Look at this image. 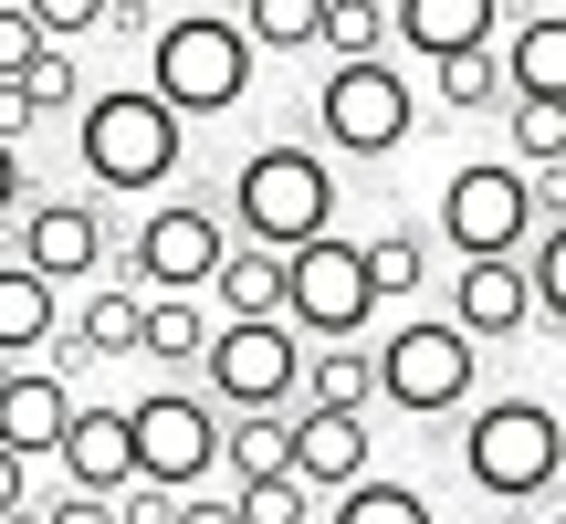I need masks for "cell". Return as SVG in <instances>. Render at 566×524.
<instances>
[{
    "mask_svg": "<svg viewBox=\"0 0 566 524\" xmlns=\"http://www.w3.org/2000/svg\"><path fill=\"white\" fill-rule=\"evenodd\" d=\"M74 158H84V179L116 189V200H158L189 168V116H168L147 84H95V95L74 105Z\"/></svg>",
    "mask_w": 566,
    "mask_h": 524,
    "instance_id": "obj_1",
    "label": "cell"
},
{
    "mask_svg": "<svg viewBox=\"0 0 566 524\" xmlns=\"http://www.w3.org/2000/svg\"><path fill=\"white\" fill-rule=\"evenodd\" d=\"M252 42L242 21L221 11V0H189V11L147 21V95L168 105V116H231V105L252 95Z\"/></svg>",
    "mask_w": 566,
    "mask_h": 524,
    "instance_id": "obj_2",
    "label": "cell"
},
{
    "mask_svg": "<svg viewBox=\"0 0 566 524\" xmlns=\"http://www.w3.org/2000/svg\"><path fill=\"white\" fill-rule=\"evenodd\" d=\"M242 242L263 252H294L315 231H336V158L315 137H263L242 168H231V210H221Z\"/></svg>",
    "mask_w": 566,
    "mask_h": 524,
    "instance_id": "obj_3",
    "label": "cell"
},
{
    "mask_svg": "<svg viewBox=\"0 0 566 524\" xmlns=\"http://www.w3.org/2000/svg\"><path fill=\"white\" fill-rule=\"evenodd\" d=\"M462 483L483 504H546L556 472H566V430H556V399L535 388H504V399H462Z\"/></svg>",
    "mask_w": 566,
    "mask_h": 524,
    "instance_id": "obj_4",
    "label": "cell"
},
{
    "mask_svg": "<svg viewBox=\"0 0 566 524\" xmlns=\"http://www.w3.org/2000/svg\"><path fill=\"white\" fill-rule=\"evenodd\" d=\"M367 378H378V399L399 409V420H451V409L483 388V346L451 315H399L367 346Z\"/></svg>",
    "mask_w": 566,
    "mask_h": 524,
    "instance_id": "obj_5",
    "label": "cell"
},
{
    "mask_svg": "<svg viewBox=\"0 0 566 524\" xmlns=\"http://www.w3.org/2000/svg\"><path fill=\"white\" fill-rule=\"evenodd\" d=\"M420 126V84L399 74V53H336L315 84V137L336 158H399Z\"/></svg>",
    "mask_w": 566,
    "mask_h": 524,
    "instance_id": "obj_6",
    "label": "cell"
},
{
    "mask_svg": "<svg viewBox=\"0 0 566 524\" xmlns=\"http://www.w3.org/2000/svg\"><path fill=\"white\" fill-rule=\"evenodd\" d=\"M283 325L315 336V346L367 336V325H378V283H367V262H357L346 231H315V242L283 252Z\"/></svg>",
    "mask_w": 566,
    "mask_h": 524,
    "instance_id": "obj_7",
    "label": "cell"
},
{
    "mask_svg": "<svg viewBox=\"0 0 566 524\" xmlns=\"http://www.w3.org/2000/svg\"><path fill=\"white\" fill-rule=\"evenodd\" d=\"M294 367H304V336L283 315H210V346H200L210 409H294Z\"/></svg>",
    "mask_w": 566,
    "mask_h": 524,
    "instance_id": "obj_8",
    "label": "cell"
},
{
    "mask_svg": "<svg viewBox=\"0 0 566 524\" xmlns=\"http://www.w3.org/2000/svg\"><path fill=\"white\" fill-rule=\"evenodd\" d=\"M126 451H137V483H158V493L210 483L221 472V409H210V388H147L126 409Z\"/></svg>",
    "mask_w": 566,
    "mask_h": 524,
    "instance_id": "obj_9",
    "label": "cell"
},
{
    "mask_svg": "<svg viewBox=\"0 0 566 524\" xmlns=\"http://www.w3.org/2000/svg\"><path fill=\"white\" fill-rule=\"evenodd\" d=\"M441 242L451 252H525V231H535V168H514V158H472V168H451L441 179Z\"/></svg>",
    "mask_w": 566,
    "mask_h": 524,
    "instance_id": "obj_10",
    "label": "cell"
},
{
    "mask_svg": "<svg viewBox=\"0 0 566 524\" xmlns=\"http://www.w3.org/2000/svg\"><path fill=\"white\" fill-rule=\"evenodd\" d=\"M221 252H231V221L210 200H179V189H168L137 221V242H126V283H137V294H200Z\"/></svg>",
    "mask_w": 566,
    "mask_h": 524,
    "instance_id": "obj_11",
    "label": "cell"
},
{
    "mask_svg": "<svg viewBox=\"0 0 566 524\" xmlns=\"http://www.w3.org/2000/svg\"><path fill=\"white\" fill-rule=\"evenodd\" d=\"M367 462H378V430H367V409H315V399L283 409V472H294L315 504H325L336 483H357Z\"/></svg>",
    "mask_w": 566,
    "mask_h": 524,
    "instance_id": "obj_12",
    "label": "cell"
},
{
    "mask_svg": "<svg viewBox=\"0 0 566 524\" xmlns=\"http://www.w3.org/2000/svg\"><path fill=\"white\" fill-rule=\"evenodd\" d=\"M11 252L32 262L42 283H95V262H105V210H95V200H21V210H11Z\"/></svg>",
    "mask_w": 566,
    "mask_h": 524,
    "instance_id": "obj_13",
    "label": "cell"
},
{
    "mask_svg": "<svg viewBox=\"0 0 566 524\" xmlns=\"http://www.w3.org/2000/svg\"><path fill=\"white\" fill-rule=\"evenodd\" d=\"M451 325H462L472 346H514V336H535L525 262H514V252H472L462 273H451Z\"/></svg>",
    "mask_w": 566,
    "mask_h": 524,
    "instance_id": "obj_14",
    "label": "cell"
},
{
    "mask_svg": "<svg viewBox=\"0 0 566 524\" xmlns=\"http://www.w3.org/2000/svg\"><path fill=\"white\" fill-rule=\"evenodd\" d=\"M63 420H74V378H63V367H42V357L0 367V451L42 462V451L63 441Z\"/></svg>",
    "mask_w": 566,
    "mask_h": 524,
    "instance_id": "obj_15",
    "label": "cell"
},
{
    "mask_svg": "<svg viewBox=\"0 0 566 524\" xmlns=\"http://www.w3.org/2000/svg\"><path fill=\"white\" fill-rule=\"evenodd\" d=\"M42 462H53L74 493H126V483H137V451H126V409L74 399V420H63V441L42 451Z\"/></svg>",
    "mask_w": 566,
    "mask_h": 524,
    "instance_id": "obj_16",
    "label": "cell"
},
{
    "mask_svg": "<svg viewBox=\"0 0 566 524\" xmlns=\"http://www.w3.org/2000/svg\"><path fill=\"white\" fill-rule=\"evenodd\" d=\"M504 32V0H388V42L399 53H472V42Z\"/></svg>",
    "mask_w": 566,
    "mask_h": 524,
    "instance_id": "obj_17",
    "label": "cell"
},
{
    "mask_svg": "<svg viewBox=\"0 0 566 524\" xmlns=\"http://www.w3.org/2000/svg\"><path fill=\"white\" fill-rule=\"evenodd\" d=\"M137 283H84V315L53 325V357L63 367H95V357H137Z\"/></svg>",
    "mask_w": 566,
    "mask_h": 524,
    "instance_id": "obj_18",
    "label": "cell"
},
{
    "mask_svg": "<svg viewBox=\"0 0 566 524\" xmlns=\"http://www.w3.org/2000/svg\"><path fill=\"white\" fill-rule=\"evenodd\" d=\"M493 63H504V95H566V21L525 0V21L493 32Z\"/></svg>",
    "mask_w": 566,
    "mask_h": 524,
    "instance_id": "obj_19",
    "label": "cell"
},
{
    "mask_svg": "<svg viewBox=\"0 0 566 524\" xmlns=\"http://www.w3.org/2000/svg\"><path fill=\"white\" fill-rule=\"evenodd\" d=\"M63 325V283H42L21 252H0V357H42Z\"/></svg>",
    "mask_w": 566,
    "mask_h": 524,
    "instance_id": "obj_20",
    "label": "cell"
},
{
    "mask_svg": "<svg viewBox=\"0 0 566 524\" xmlns=\"http://www.w3.org/2000/svg\"><path fill=\"white\" fill-rule=\"evenodd\" d=\"M221 315H283V252L263 242H231L221 262H210V283H200Z\"/></svg>",
    "mask_w": 566,
    "mask_h": 524,
    "instance_id": "obj_21",
    "label": "cell"
},
{
    "mask_svg": "<svg viewBox=\"0 0 566 524\" xmlns=\"http://www.w3.org/2000/svg\"><path fill=\"white\" fill-rule=\"evenodd\" d=\"M294 399H315V409H367V399H378V378H367V336L304 346V367H294Z\"/></svg>",
    "mask_w": 566,
    "mask_h": 524,
    "instance_id": "obj_22",
    "label": "cell"
},
{
    "mask_svg": "<svg viewBox=\"0 0 566 524\" xmlns=\"http://www.w3.org/2000/svg\"><path fill=\"white\" fill-rule=\"evenodd\" d=\"M200 346H210V304H200V294H147V304H137V357L200 367Z\"/></svg>",
    "mask_w": 566,
    "mask_h": 524,
    "instance_id": "obj_23",
    "label": "cell"
},
{
    "mask_svg": "<svg viewBox=\"0 0 566 524\" xmlns=\"http://www.w3.org/2000/svg\"><path fill=\"white\" fill-rule=\"evenodd\" d=\"M325 504H336V524H441L420 483H399V472H378V462H367L357 483H336Z\"/></svg>",
    "mask_w": 566,
    "mask_h": 524,
    "instance_id": "obj_24",
    "label": "cell"
},
{
    "mask_svg": "<svg viewBox=\"0 0 566 524\" xmlns=\"http://www.w3.org/2000/svg\"><path fill=\"white\" fill-rule=\"evenodd\" d=\"M504 158L514 168H566V95H504Z\"/></svg>",
    "mask_w": 566,
    "mask_h": 524,
    "instance_id": "obj_25",
    "label": "cell"
},
{
    "mask_svg": "<svg viewBox=\"0 0 566 524\" xmlns=\"http://www.w3.org/2000/svg\"><path fill=\"white\" fill-rule=\"evenodd\" d=\"M430 95H441L451 116H493V105H504V63H493V42H472V53H430Z\"/></svg>",
    "mask_w": 566,
    "mask_h": 524,
    "instance_id": "obj_26",
    "label": "cell"
},
{
    "mask_svg": "<svg viewBox=\"0 0 566 524\" xmlns=\"http://www.w3.org/2000/svg\"><path fill=\"white\" fill-rule=\"evenodd\" d=\"M367 262V283H378V304H409L430 283V252H420V221H399V231H378V242H357Z\"/></svg>",
    "mask_w": 566,
    "mask_h": 524,
    "instance_id": "obj_27",
    "label": "cell"
},
{
    "mask_svg": "<svg viewBox=\"0 0 566 524\" xmlns=\"http://www.w3.org/2000/svg\"><path fill=\"white\" fill-rule=\"evenodd\" d=\"M221 472H231V483L283 472V409H231V420H221Z\"/></svg>",
    "mask_w": 566,
    "mask_h": 524,
    "instance_id": "obj_28",
    "label": "cell"
},
{
    "mask_svg": "<svg viewBox=\"0 0 566 524\" xmlns=\"http://www.w3.org/2000/svg\"><path fill=\"white\" fill-rule=\"evenodd\" d=\"M315 11L325 0H242L231 21H242L252 53H315Z\"/></svg>",
    "mask_w": 566,
    "mask_h": 524,
    "instance_id": "obj_29",
    "label": "cell"
},
{
    "mask_svg": "<svg viewBox=\"0 0 566 524\" xmlns=\"http://www.w3.org/2000/svg\"><path fill=\"white\" fill-rule=\"evenodd\" d=\"M21 95H32L42 116H74L84 105V42H42V53L21 63Z\"/></svg>",
    "mask_w": 566,
    "mask_h": 524,
    "instance_id": "obj_30",
    "label": "cell"
},
{
    "mask_svg": "<svg viewBox=\"0 0 566 524\" xmlns=\"http://www.w3.org/2000/svg\"><path fill=\"white\" fill-rule=\"evenodd\" d=\"M315 53H388V0H325Z\"/></svg>",
    "mask_w": 566,
    "mask_h": 524,
    "instance_id": "obj_31",
    "label": "cell"
},
{
    "mask_svg": "<svg viewBox=\"0 0 566 524\" xmlns=\"http://www.w3.org/2000/svg\"><path fill=\"white\" fill-rule=\"evenodd\" d=\"M231 514L242 524H315V493L294 472H252V483H231Z\"/></svg>",
    "mask_w": 566,
    "mask_h": 524,
    "instance_id": "obj_32",
    "label": "cell"
},
{
    "mask_svg": "<svg viewBox=\"0 0 566 524\" xmlns=\"http://www.w3.org/2000/svg\"><path fill=\"white\" fill-rule=\"evenodd\" d=\"M21 11L42 21V42H84V32H105V11H116V0H21Z\"/></svg>",
    "mask_w": 566,
    "mask_h": 524,
    "instance_id": "obj_33",
    "label": "cell"
},
{
    "mask_svg": "<svg viewBox=\"0 0 566 524\" xmlns=\"http://www.w3.org/2000/svg\"><path fill=\"white\" fill-rule=\"evenodd\" d=\"M32 53H42V21L21 11V0H0V74H21Z\"/></svg>",
    "mask_w": 566,
    "mask_h": 524,
    "instance_id": "obj_34",
    "label": "cell"
},
{
    "mask_svg": "<svg viewBox=\"0 0 566 524\" xmlns=\"http://www.w3.org/2000/svg\"><path fill=\"white\" fill-rule=\"evenodd\" d=\"M42 524H116V493H74V483H63L53 493V504H32Z\"/></svg>",
    "mask_w": 566,
    "mask_h": 524,
    "instance_id": "obj_35",
    "label": "cell"
},
{
    "mask_svg": "<svg viewBox=\"0 0 566 524\" xmlns=\"http://www.w3.org/2000/svg\"><path fill=\"white\" fill-rule=\"evenodd\" d=\"M32 126H42V105H32V95H21V74H0V137H11V147H21V137H32Z\"/></svg>",
    "mask_w": 566,
    "mask_h": 524,
    "instance_id": "obj_36",
    "label": "cell"
},
{
    "mask_svg": "<svg viewBox=\"0 0 566 524\" xmlns=\"http://www.w3.org/2000/svg\"><path fill=\"white\" fill-rule=\"evenodd\" d=\"M168 524H242V514H231V493H200V483H189L179 504H168Z\"/></svg>",
    "mask_w": 566,
    "mask_h": 524,
    "instance_id": "obj_37",
    "label": "cell"
},
{
    "mask_svg": "<svg viewBox=\"0 0 566 524\" xmlns=\"http://www.w3.org/2000/svg\"><path fill=\"white\" fill-rule=\"evenodd\" d=\"M21 200H32V179H21V147H11V137H0V221H11V210H21Z\"/></svg>",
    "mask_w": 566,
    "mask_h": 524,
    "instance_id": "obj_38",
    "label": "cell"
},
{
    "mask_svg": "<svg viewBox=\"0 0 566 524\" xmlns=\"http://www.w3.org/2000/svg\"><path fill=\"white\" fill-rule=\"evenodd\" d=\"M11 504H32V462H21V451H0V514Z\"/></svg>",
    "mask_w": 566,
    "mask_h": 524,
    "instance_id": "obj_39",
    "label": "cell"
},
{
    "mask_svg": "<svg viewBox=\"0 0 566 524\" xmlns=\"http://www.w3.org/2000/svg\"><path fill=\"white\" fill-rule=\"evenodd\" d=\"M158 11H168V0H116L105 21H158Z\"/></svg>",
    "mask_w": 566,
    "mask_h": 524,
    "instance_id": "obj_40",
    "label": "cell"
},
{
    "mask_svg": "<svg viewBox=\"0 0 566 524\" xmlns=\"http://www.w3.org/2000/svg\"><path fill=\"white\" fill-rule=\"evenodd\" d=\"M0 524H42V514H32V504H11V514H0Z\"/></svg>",
    "mask_w": 566,
    "mask_h": 524,
    "instance_id": "obj_41",
    "label": "cell"
},
{
    "mask_svg": "<svg viewBox=\"0 0 566 524\" xmlns=\"http://www.w3.org/2000/svg\"><path fill=\"white\" fill-rule=\"evenodd\" d=\"M535 524H556V514H535Z\"/></svg>",
    "mask_w": 566,
    "mask_h": 524,
    "instance_id": "obj_42",
    "label": "cell"
}]
</instances>
